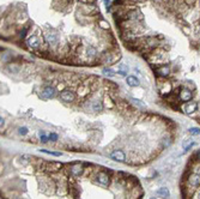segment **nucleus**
I'll return each instance as SVG.
<instances>
[{
  "label": "nucleus",
  "mask_w": 200,
  "mask_h": 199,
  "mask_svg": "<svg viewBox=\"0 0 200 199\" xmlns=\"http://www.w3.org/2000/svg\"><path fill=\"white\" fill-rule=\"evenodd\" d=\"M196 109H198V102H187L183 107H182V111H183V113L184 114H187V115H192L194 112H196Z\"/></svg>",
  "instance_id": "0eeeda50"
},
{
  "label": "nucleus",
  "mask_w": 200,
  "mask_h": 199,
  "mask_svg": "<svg viewBox=\"0 0 200 199\" xmlns=\"http://www.w3.org/2000/svg\"><path fill=\"white\" fill-rule=\"evenodd\" d=\"M27 45L30 49H39L41 46H42V40L37 36V35H31L28 41H27Z\"/></svg>",
  "instance_id": "7ed1b4c3"
},
{
  "label": "nucleus",
  "mask_w": 200,
  "mask_h": 199,
  "mask_svg": "<svg viewBox=\"0 0 200 199\" xmlns=\"http://www.w3.org/2000/svg\"><path fill=\"white\" fill-rule=\"evenodd\" d=\"M0 121H1V123H0V125H1V128H3V126H4V124H5V120L1 118V119H0Z\"/></svg>",
  "instance_id": "2f4dec72"
},
{
  "label": "nucleus",
  "mask_w": 200,
  "mask_h": 199,
  "mask_svg": "<svg viewBox=\"0 0 200 199\" xmlns=\"http://www.w3.org/2000/svg\"><path fill=\"white\" fill-rule=\"evenodd\" d=\"M184 3H186L187 5H189V6H190V5H193V4L195 3V0H184Z\"/></svg>",
  "instance_id": "7c9ffc66"
},
{
  "label": "nucleus",
  "mask_w": 200,
  "mask_h": 199,
  "mask_svg": "<svg viewBox=\"0 0 200 199\" xmlns=\"http://www.w3.org/2000/svg\"><path fill=\"white\" fill-rule=\"evenodd\" d=\"M27 33H28V29H27V28H24V29L21 31V35H19V36H21V39H24V37H25V35H27Z\"/></svg>",
  "instance_id": "cd10ccee"
},
{
  "label": "nucleus",
  "mask_w": 200,
  "mask_h": 199,
  "mask_svg": "<svg viewBox=\"0 0 200 199\" xmlns=\"http://www.w3.org/2000/svg\"><path fill=\"white\" fill-rule=\"evenodd\" d=\"M87 92H90V88L87 84H83L78 88V95L79 96H85Z\"/></svg>",
  "instance_id": "dca6fc26"
},
{
  "label": "nucleus",
  "mask_w": 200,
  "mask_h": 199,
  "mask_svg": "<svg viewBox=\"0 0 200 199\" xmlns=\"http://www.w3.org/2000/svg\"><path fill=\"white\" fill-rule=\"evenodd\" d=\"M98 24H99V27H101L102 29H106V30L109 29V23H107L106 21H99Z\"/></svg>",
  "instance_id": "b1692460"
},
{
  "label": "nucleus",
  "mask_w": 200,
  "mask_h": 199,
  "mask_svg": "<svg viewBox=\"0 0 200 199\" xmlns=\"http://www.w3.org/2000/svg\"><path fill=\"white\" fill-rule=\"evenodd\" d=\"M28 127H19L18 128V132H19V134H22V136H25L27 133H28Z\"/></svg>",
  "instance_id": "393cba45"
},
{
  "label": "nucleus",
  "mask_w": 200,
  "mask_h": 199,
  "mask_svg": "<svg viewBox=\"0 0 200 199\" xmlns=\"http://www.w3.org/2000/svg\"><path fill=\"white\" fill-rule=\"evenodd\" d=\"M55 95H56V90H55V88H53V86H46V88L42 90V92H41V96H42V98H44V100L54 98Z\"/></svg>",
  "instance_id": "423d86ee"
},
{
  "label": "nucleus",
  "mask_w": 200,
  "mask_h": 199,
  "mask_svg": "<svg viewBox=\"0 0 200 199\" xmlns=\"http://www.w3.org/2000/svg\"><path fill=\"white\" fill-rule=\"evenodd\" d=\"M60 100L66 103H70V102H73L76 100V94L71 90V89H64L61 92H60Z\"/></svg>",
  "instance_id": "f03ea898"
},
{
  "label": "nucleus",
  "mask_w": 200,
  "mask_h": 199,
  "mask_svg": "<svg viewBox=\"0 0 200 199\" xmlns=\"http://www.w3.org/2000/svg\"><path fill=\"white\" fill-rule=\"evenodd\" d=\"M187 181H188V183H189L190 186H193V187H198V186H200V175L196 174V173H195V174L192 173V174L188 176Z\"/></svg>",
  "instance_id": "9b49d317"
},
{
  "label": "nucleus",
  "mask_w": 200,
  "mask_h": 199,
  "mask_svg": "<svg viewBox=\"0 0 200 199\" xmlns=\"http://www.w3.org/2000/svg\"><path fill=\"white\" fill-rule=\"evenodd\" d=\"M39 137H40V139H41L42 143H47V142L49 140V136H47V134L44 133V131H40V132H39Z\"/></svg>",
  "instance_id": "aec40b11"
},
{
  "label": "nucleus",
  "mask_w": 200,
  "mask_h": 199,
  "mask_svg": "<svg viewBox=\"0 0 200 199\" xmlns=\"http://www.w3.org/2000/svg\"><path fill=\"white\" fill-rule=\"evenodd\" d=\"M193 160H195V161H198V162H200V150L193 156Z\"/></svg>",
  "instance_id": "c85d7f7f"
},
{
  "label": "nucleus",
  "mask_w": 200,
  "mask_h": 199,
  "mask_svg": "<svg viewBox=\"0 0 200 199\" xmlns=\"http://www.w3.org/2000/svg\"><path fill=\"white\" fill-rule=\"evenodd\" d=\"M61 168H62V163H60V162H49V163H47V167H46V169L50 173H56V172L61 170Z\"/></svg>",
  "instance_id": "f8f14e48"
},
{
  "label": "nucleus",
  "mask_w": 200,
  "mask_h": 199,
  "mask_svg": "<svg viewBox=\"0 0 200 199\" xmlns=\"http://www.w3.org/2000/svg\"><path fill=\"white\" fill-rule=\"evenodd\" d=\"M46 39V42L49 45V46H55L59 43V35L56 31H48L44 36Z\"/></svg>",
  "instance_id": "20e7f679"
},
{
  "label": "nucleus",
  "mask_w": 200,
  "mask_h": 199,
  "mask_svg": "<svg viewBox=\"0 0 200 199\" xmlns=\"http://www.w3.org/2000/svg\"><path fill=\"white\" fill-rule=\"evenodd\" d=\"M109 1H110V0H104V4H106V5H108V4H109Z\"/></svg>",
  "instance_id": "72a5a7b5"
},
{
  "label": "nucleus",
  "mask_w": 200,
  "mask_h": 199,
  "mask_svg": "<svg viewBox=\"0 0 200 199\" xmlns=\"http://www.w3.org/2000/svg\"><path fill=\"white\" fill-rule=\"evenodd\" d=\"M164 1H168V0H164Z\"/></svg>",
  "instance_id": "f704fd0d"
},
{
  "label": "nucleus",
  "mask_w": 200,
  "mask_h": 199,
  "mask_svg": "<svg viewBox=\"0 0 200 199\" xmlns=\"http://www.w3.org/2000/svg\"><path fill=\"white\" fill-rule=\"evenodd\" d=\"M195 145V143L192 140V139H186L184 142H183V149H184V151H188L190 148H193Z\"/></svg>",
  "instance_id": "6ab92c4d"
},
{
  "label": "nucleus",
  "mask_w": 200,
  "mask_h": 199,
  "mask_svg": "<svg viewBox=\"0 0 200 199\" xmlns=\"http://www.w3.org/2000/svg\"><path fill=\"white\" fill-rule=\"evenodd\" d=\"M126 18L128 21H138V19H143V15L139 13V11L137 10H130L127 13H126Z\"/></svg>",
  "instance_id": "9d476101"
},
{
  "label": "nucleus",
  "mask_w": 200,
  "mask_h": 199,
  "mask_svg": "<svg viewBox=\"0 0 200 199\" xmlns=\"http://www.w3.org/2000/svg\"><path fill=\"white\" fill-rule=\"evenodd\" d=\"M92 111L93 112H102V109H103V103L101 102V101H95V102H92Z\"/></svg>",
  "instance_id": "a211bd4d"
},
{
  "label": "nucleus",
  "mask_w": 200,
  "mask_h": 199,
  "mask_svg": "<svg viewBox=\"0 0 200 199\" xmlns=\"http://www.w3.org/2000/svg\"><path fill=\"white\" fill-rule=\"evenodd\" d=\"M104 101H106V106H107L108 108H113V107H114V103H110V102H112V100H110L109 97H106Z\"/></svg>",
  "instance_id": "a878e982"
},
{
  "label": "nucleus",
  "mask_w": 200,
  "mask_h": 199,
  "mask_svg": "<svg viewBox=\"0 0 200 199\" xmlns=\"http://www.w3.org/2000/svg\"><path fill=\"white\" fill-rule=\"evenodd\" d=\"M103 73H104L106 76H109V77H114V74H115V72H114L112 68H107V67L103 68Z\"/></svg>",
  "instance_id": "4be33fe9"
},
{
  "label": "nucleus",
  "mask_w": 200,
  "mask_h": 199,
  "mask_svg": "<svg viewBox=\"0 0 200 199\" xmlns=\"http://www.w3.org/2000/svg\"><path fill=\"white\" fill-rule=\"evenodd\" d=\"M133 1H137V3H141V1H145V0H133Z\"/></svg>",
  "instance_id": "473e14b6"
},
{
  "label": "nucleus",
  "mask_w": 200,
  "mask_h": 199,
  "mask_svg": "<svg viewBox=\"0 0 200 199\" xmlns=\"http://www.w3.org/2000/svg\"><path fill=\"white\" fill-rule=\"evenodd\" d=\"M79 1L83 3V4H93L95 0H79Z\"/></svg>",
  "instance_id": "c756f323"
},
{
  "label": "nucleus",
  "mask_w": 200,
  "mask_h": 199,
  "mask_svg": "<svg viewBox=\"0 0 200 199\" xmlns=\"http://www.w3.org/2000/svg\"><path fill=\"white\" fill-rule=\"evenodd\" d=\"M179 97L182 102H189L193 98V92L189 89H181V91L179 92Z\"/></svg>",
  "instance_id": "6e6552de"
},
{
  "label": "nucleus",
  "mask_w": 200,
  "mask_h": 199,
  "mask_svg": "<svg viewBox=\"0 0 200 199\" xmlns=\"http://www.w3.org/2000/svg\"><path fill=\"white\" fill-rule=\"evenodd\" d=\"M188 132L192 136H198V134H200V128L199 127H192V128L188 130Z\"/></svg>",
  "instance_id": "412c9836"
},
{
  "label": "nucleus",
  "mask_w": 200,
  "mask_h": 199,
  "mask_svg": "<svg viewBox=\"0 0 200 199\" xmlns=\"http://www.w3.org/2000/svg\"><path fill=\"white\" fill-rule=\"evenodd\" d=\"M70 173H71L72 176L79 177V176L83 175V173H84V167H83L80 163H73V164L70 167Z\"/></svg>",
  "instance_id": "39448f33"
},
{
  "label": "nucleus",
  "mask_w": 200,
  "mask_h": 199,
  "mask_svg": "<svg viewBox=\"0 0 200 199\" xmlns=\"http://www.w3.org/2000/svg\"><path fill=\"white\" fill-rule=\"evenodd\" d=\"M49 139H50L52 142H56V140H58V134L50 133V134H49Z\"/></svg>",
  "instance_id": "bb28decb"
},
{
  "label": "nucleus",
  "mask_w": 200,
  "mask_h": 199,
  "mask_svg": "<svg viewBox=\"0 0 200 199\" xmlns=\"http://www.w3.org/2000/svg\"><path fill=\"white\" fill-rule=\"evenodd\" d=\"M157 73H158L161 77H167V76H169V73H170V68H169L168 66H162V67L157 68Z\"/></svg>",
  "instance_id": "2eb2a0df"
},
{
  "label": "nucleus",
  "mask_w": 200,
  "mask_h": 199,
  "mask_svg": "<svg viewBox=\"0 0 200 199\" xmlns=\"http://www.w3.org/2000/svg\"><path fill=\"white\" fill-rule=\"evenodd\" d=\"M156 194H157V195H159V197L168 198V197L170 195V192H169V189H168V188L162 187V188H159V189H157V191H156Z\"/></svg>",
  "instance_id": "f3484780"
},
{
  "label": "nucleus",
  "mask_w": 200,
  "mask_h": 199,
  "mask_svg": "<svg viewBox=\"0 0 200 199\" xmlns=\"http://www.w3.org/2000/svg\"><path fill=\"white\" fill-rule=\"evenodd\" d=\"M126 83H127L128 86L134 88V86L139 85V79L137 77H134V76H128V77H126Z\"/></svg>",
  "instance_id": "ddd939ff"
},
{
  "label": "nucleus",
  "mask_w": 200,
  "mask_h": 199,
  "mask_svg": "<svg viewBox=\"0 0 200 199\" xmlns=\"http://www.w3.org/2000/svg\"><path fill=\"white\" fill-rule=\"evenodd\" d=\"M96 182L101 186L108 187L110 185V177L106 172H98L96 174Z\"/></svg>",
  "instance_id": "f257e3e1"
},
{
  "label": "nucleus",
  "mask_w": 200,
  "mask_h": 199,
  "mask_svg": "<svg viewBox=\"0 0 200 199\" xmlns=\"http://www.w3.org/2000/svg\"><path fill=\"white\" fill-rule=\"evenodd\" d=\"M86 56L89 58V60H92L93 58L97 56V49L92 46H89V48L86 49Z\"/></svg>",
  "instance_id": "4468645a"
},
{
  "label": "nucleus",
  "mask_w": 200,
  "mask_h": 199,
  "mask_svg": "<svg viewBox=\"0 0 200 199\" xmlns=\"http://www.w3.org/2000/svg\"><path fill=\"white\" fill-rule=\"evenodd\" d=\"M40 151H41V152H44V154H48V155H53V156H56V157L61 156V152H53V151H48V150H44V149H41Z\"/></svg>",
  "instance_id": "5701e85b"
},
{
  "label": "nucleus",
  "mask_w": 200,
  "mask_h": 199,
  "mask_svg": "<svg viewBox=\"0 0 200 199\" xmlns=\"http://www.w3.org/2000/svg\"><path fill=\"white\" fill-rule=\"evenodd\" d=\"M110 158L116 161V162H125L126 161V155L122 150H114L110 154Z\"/></svg>",
  "instance_id": "1a4fd4ad"
}]
</instances>
